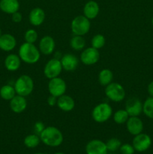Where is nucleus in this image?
Instances as JSON below:
<instances>
[{
    "label": "nucleus",
    "instance_id": "f257e3e1",
    "mask_svg": "<svg viewBox=\"0 0 153 154\" xmlns=\"http://www.w3.org/2000/svg\"><path fill=\"white\" fill-rule=\"evenodd\" d=\"M41 142L48 147H56L61 145L64 140L62 133L55 126H46L40 134Z\"/></svg>",
    "mask_w": 153,
    "mask_h": 154
},
{
    "label": "nucleus",
    "instance_id": "f03ea898",
    "mask_svg": "<svg viewBox=\"0 0 153 154\" xmlns=\"http://www.w3.org/2000/svg\"><path fill=\"white\" fill-rule=\"evenodd\" d=\"M40 54L39 49L34 44L27 42L22 44L18 51V56L21 61L29 65L38 63L40 58Z\"/></svg>",
    "mask_w": 153,
    "mask_h": 154
},
{
    "label": "nucleus",
    "instance_id": "7ed1b4c3",
    "mask_svg": "<svg viewBox=\"0 0 153 154\" xmlns=\"http://www.w3.org/2000/svg\"><path fill=\"white\" fill-rule=\"evenodd\" d=\"M14 87L16 94L26 97L33 92L34 84L33 79L29 75H22L15 81Z\"/></svg>",
    "mask_w": 153,
    "mask_h": 154
},
{
    "label": "nucleus",
    "instance_id": "20e7f679",
    "mask_svg": "<svg viewBox=\"0 0 153 154\" xmlns=\"http://www.w3.org/2000/svg\"><path fill=\"white\" fill-rule=\"evenodd\" d=\"M112 115V108L106 102L96 105L92 111V117L96 123H103L107 121Z\"/></svg>",
    "mask_w": 153,
    "mask_h": 154
},
{
    "label": "nucleus",
    "instance_id": "39448f33",
    "mask_svg": "<svg viewBox=\"0 0 153 154\" xmlns=\"http://www.w3.org/2000/svg\"><path fill=\"white\" fill-rule=\"evenodd\" d=\"M90 27V20L86 17L84 15L75 17L70 23V29L74 35H85L89 32Z\"/></svg>",
    "mask_w": 153,
    "mask_h": 154
},
{
    "label": "nucleus",
    "instance_id": "423d86ee",
    "mask_svg": "<svg viewBox=\"0 0 153 154\" xmlns=\"http://www.w3.org/2000/svg\"><path fill=\"white\" fill-rule=\"evenodd\" d=\"M104 93L110 100L114 102H120L125 98V90L122 84L112 82L105 87Z\"/></svg>",
    "mask_w": 153,
    "mask_h": 154
},
{
    "label": "nucleus",
    "instance_id": "0eeeda50",
    "mask_svg": "<svg viewBox=\"0 0 153 154\" xmlns=\"http://www.w3.org/2000/svg\"><path fill=\"white\" fill-rule=\"evenodd\" d=\"M62 69L60 60L52 58L45 64L44 68V75L46 78L50 80L59 76Z\"/></svg>",
    "mask_w": 153,
    "mask_h": 154
},
{
    "label": "nucleus",
    "instance_id": "6e6552de",
    "mask_svg": "<svg viewBox=\"0 0 153 154\" xmlns=\"http://www.w3.org/2000/svg\"><path fill=\"white\" fill-rule=\"evenodd\" d=\"M47 87L50 95L56 96L58 98L65 94L66 90H67L65 81L59 77H56V78L50 80Z\"/></svg>",
    "mask_w": 153,
    "mask_h": 154
},
{
    "label": "nucleus",
    "instance_id": "1a4fd4ad",
    "mask_svg": "<svg viewBox=\"0 0 153 154\" xmlns=\"http://www.w3.org/2000/svg\"><path fill=\"white\" fill-rule=\"evenodd\" d=\"M152 141L151 137L147 134L141 132V133L135 135L133 141H132V145H133L135 151L142 153L149 149L152 145Z\"/></svg>",
    "mask_w": 153,
    "mask_h": 154
},
{
    "label": "nucleus",
    "instance_id": "9d476101",
    "mask_svg": "<svg viewBox=\"0 0 153 154\" xmlns=\"http://www.w3.org/2000/svg\"><path fill=\"white\" fill-rule=\"evenodd\" d=\"M100 54L98 49L89 47L82 51L80 60L85 66H92L99 61Z\"/></svg>",
    "mask_w": 153,
    "mask_h": 154
},
{
    "label": "nucleus",
    "instance_id": "9b49d317",
    "mask_svg": "<svg viewBox=\"0 0 153 154\" xmlns=\"http://www.w3.org/2000/svg\"><path fill=\"white\" fill-rule=\"evenodd\" d=\"M124 109L130 117H139L142 113V102L138 98H130L126 102Z\"/></svg>",
    "mask_w": 153,
    "mask_h": 154
},
{
    "label": "nucleus",
    "instance_id": "f8f14e48",
    "mask_svg": "<svg viewBox=\"0 0 153 154\" xmlns=\"http://www.w3.org/2000/svg\"><path fill=\"white\" fill-rule=\"evenodd\" d=\"M86 154H107L106 143L99 139L91 140L86 146Z\"/></svg>",
    "mask_w": 153,
    "mask_h": 154
},
{
    "label": "nucleus",
    "instance_id": "ddd939ff",
    "mask_svg": "<svg viewBox=\"0 0 153 154\" xmlns=\"http://www.w3.org/2000/svg\"><path fill=\"white\" fill-rule=\"evenodd\" d=\"M56 48V42L53 38L50 35H44L39 42L38 49L40 54L44 55H51L54 52Z\"/></svg>",
    "mask_w": 153,
    "mask_h": 154
},
{
    "label": "nucleus",
    "instance_id": "4468645a",
    "mask_svg": "<svg viewBox=\"0 0 153 154\" xmlns=\"http://www.w3.org/2000/svg\"><path fill=\"white\" fill-rule=\"evenodd\" d=\"M126 128L130 135H135L142 132L143 130V122L139 117H129L126 122Z\"/></svg>",
    "mask_w": 153,
    "mask_h": 154
},
{
    "label": "nucleus",
    "instance_id": "2eb2a0df",
    "mask_svg": "<svg viewBox=\"0 0 153 154\" xmlns=\"http://www.w3.org/2000/svg\"><path fill=\"white\" fill-rule=\"evenodd\" d=\"M62 69L66 72H74L76 69L79 65V60L75 55L72 54H65L60 59Z\"/></svg>",
    "mask_w": 153,
    "mask_h": 154
},
{
    "label": "nucleus",
    "instance_id": "dca6fc26",
    "mask_svg": "<svg viewBox=\"0 0 153 154\" xmlns=\"http://www.w3.org/2000/svg\"><path fill=\"white\" fill-rule=\"evenodd\" d=\"M27 101L26 97L16 94L10 100V108L15 114H21L27 108Z\"/></svg>",
    "mask_w": 153,
    "mask_h": 154
},
{
    "label": "nucleus",
    "instance_id": "f3484780",
    "mask_svg": "<svg viewBox=\"0 0 153 154\" xmlns=\"http://www.w3.org/2000/svg\"><path fill=\"white\" fill-rule=\"evenodd\" d=\"M45 18H46L45 11L38 7L32 9L28 14L29 23L34 26H39L41 25L44 22Z\"/></svg>",
    "mask_w": 153,
    "mask_h": 154
},
{
    "label": "nucleus",
    "instance_id": "a211bd4d",
    "mask_svg": "<svg viewBox=\"0 0 153 154\" xmlns=\"http://www.w3.org/2000/svg\"><path fill=\"white\" fill-rule=\"evenodd\" d=\"M16 40L15 37L9 33L2 34L0 36V49L3 51L9 52L16 48Z\"/></svg>",
    "mask_w": 153,
    "mask_h": 154
},
{
    "label": "nucleus",
    "instance_id": "6ab92c4d",
    "mask_svg": "<svg viewBox=\"0 0 153 154\" xmlns=\"http://www.w3.org/2000/svg\"><path fill=\"white\" fill-rule=\"evenodd\" d=\"M100 12V7L98 2L93 0L87 2L83 7V15L88 20L96 18Z\"/></svg>",
    "mask_w": 153,
    "mask_h": 154
},
{
    "label": "nucleus",
    "instance_id": "aec40b11",
    "mask_svg": "<svg viewBox=\"0 0 153 154\" xmlns=\"http://www.w3.org/2000/svg\"><path fill=\"white\" fill-rule=\"evenodd\" d=\"M57 106L64 112H69L71 111L75 107V101L72 97L68 95H62L59 96L57 100Z\"/></svg>",
    "mask_w": 153,
    "mask_h": 154
},
{
    "label": "nucleus",
    "instance_id": "412c9836",
    "mask_svg": "<svg viewBox=\"0 0 153 154\" xmlns=\"http://www.w3.org/2000/svg\"><path fill=\"white\" fill-rule=\"evenodd\" d=\"M4 67L9 72H15L20 69L21 66V60L16 54H10L4 59Z\"/></svg>",
    "mask_w": 153,
    "mask_h": 154
},
{
    "label": "nucleus",
    "instance_id": "4be33fe9",
    "mask_svg": "<svg viewBox=\"0 0 153 154\" xmlns=\"http://www.w3.org/2000/svg\"><path fill=\"white\" fill-rule=\"evenodd\" d=\"M20 9V3L18 0H1L0 10L4 13L12 14L18 11Z\"/></svg>",
    "mask_w": 153,
    "mask_h": 154
},
{
    "label": "nucleus",
    "instance_id": "5701e85b",
    "mask_svg": "<svg viewBox=\"0 0 153 154\" xmlns=\"http://www.w3.org/2000/svg\"><path fill=\"white\" fill-rule=\"evenodd\" d=\"M98 82L101 86L106 87L112 82L113 73L109 69H104L98 74Z\"/></svg>",
    "mask_w": 153,
    "mask_h": 154
},
{
    "label": "nucleus",
    "instance_id": "b1692460",
    "mask_svg": "<svg viewBox=\"0 0 153 154\" xmlns=\"http://www.w3.org/2000/svg\"><path fill=\"white\" fill-rule=\"evenodd\" d=\"M16 95L14 87L9 84L2 86L0 88V96L2 99L6 101H10Z\"/></svg>",
    "mask_w": 153,
    "mask_h": 154
},
{
    "label": "nucleus",
    "instance_id": "393cba45",
    "mask_svg": "<svg viewBox=\"0 0 153 154\" xmlns=\"http://www.w3.org/2000/svg\"><path fill=\"white\" fill-rule=\"evenodd\" d=\"M70 46L73 50L76 51H82L86 46V40L83 36L74 35L70 38Z\"/></svg>",
    "mask_w": 153,
    "mask_h": 154
},
{
    "label": "nucleus",
    "instance_id": "a878e982",
    "mask_svg": "<svg viewBox=\"0 0 153 154\" xmlns=\"http://www.w3.org/2000/svg\"><path fill=\"white\" fill-rule=\"evenodd\" d=\"M40 136L37 134H30L24 138V144L28 148H34L38 147L40 142Z\"/></svg>",
    "mask_w": 153,
    "mask_h": 154
},
{
    "label": "nucleus",
    "instance_id": "bb28decb",
    "mask_svg": "<svg viewBox=\"0 0 153 154\" xmlns=\"http://www.w3.org/2000/svg\"><path fill=\"white\" fill-rule=\"evenodd\" d=\"M129 114L125 109H120L116 111L112 115V119L116 124H124L129 118Z\"/></svg>",
    "mask_w": 153,
    "mask_h": 154
},
{
    "label": "nucleus",
    "instance_id": "cd10ccee",
    "mask_svg": "<svg viewBox=\"0 0 153 154\" xmlns=\"http://www.w3.org/2000/svg\"><path fill=\"white\" fill-rule=\"evenodd\" d=\"M142 113L146 117L153 120V97L149 96L142 103Z\"/></svg>",
    "mask_w": 153,
    "mask_h": 154
},
{
    "label": "nucleus",
    "instance_id": "c85d7f7f",
    "mask_svg": "<svg viewBox=\"0 0 153 154\" xmlns=\"http://www.w3.org/2000/svg\"><path fill=\"white\" fill-rule=\"evenodd\" d=\"M105 44H106V38L101 34H96L92 38V47L95 48V49H101V48H103L104 47Z\"/></svg>",
    "mask_w": 153,
    "mask_h": 154
},
{
    "label": "nucleus",
    "instance_id": "c756f323",
    "mask_svg": "<svg viewBox=\"0 0 153 154\" xmlns=\"http://www.w3.org/2000/svg\"><path fill=\"white\" fill-rule=\"evenodd\" d=\"M121 145V141L117 138H110V139L106 142V148H107V150L108 151L111 152V153H114V152L119 150Z\"/></svg>",
    "mask_w": 153,
    "mask_h": 154
},
{
    "label": "nucleus",
    "instance_id": "7c9ffc66",
    "mask_svg": "<svg viewBox=\"0 0 153 154\" xmlns=\"http://www.w3.org/2000/svg\"><path fill=\"white\" fill-rule=\"evenodd\" d=\"M38 32H36V30L33 29H28L25 32V35H24L25 42H27V43L34 44L36 41L38 40Z\"/></svg>",
    "mask_w": 153,
    "mask_h": 154
},
{
    "label": "nucleus",
    "instance_id": "2f4dec72",
    "mask_svg": "<svg viewBox=\"0 0 153 154\" xmlns=\"http://www.w3.org/2000/svg\"><path fill=\"white\" fill-rule=\"evenodd\" d=\"M119 151L121 154H134L135 150L132 144L126 143V144H122L119 148Z\"/></svg>",
    "mask_w": 153,
    "mask_h": 154
},
{
    "label": "nucleus",
    "instance_id": "473e14b6",
    "mask_svg": "<svg viewBox=\"0 0 153 154\" xmlns=\"http://www.w3.org/2000/svg\"><path fill=\"white\" fill-rule=\"evenodd\" d=\"M45 129V126L42 122L38 121V122H36L34 123V133L37 134V135H40V134L41 133L42 131Z\"/></svg>",
    "mask_w": 153,
    "mask_h": 154
},
{
    "label": "nucleus",
    "instance_id": "72a5a7b5",
    "mask_svg": "<svg viewBox=\"0 0 153 154\" xmlns=\"http://www.w3.org/2000/svg\"><path fill=\"white\" fill-rule=\"evenodd\" d=\"M11 20L14 23H19L22 20V15L20 12L16 11L11 14Z\"/></svg>",
    "mask_w": 153,
    "mask_h": 154
},
{
    "label": "nucleus",
    "instance_id": "f704fd0d",
    "mask_svg": "<svg viewBox=\"0 0 153 154\" xmlns=\"http://www.w3.org/2000/svg\"><path fill=\"white\" fill-rule=\"evenodd\" d=\"M57 100H58V97L50 95V96L47 98L48 105H50V107L55 106V105H57Z\"/></svg>",
    "mask_w": 153,
    "mask_h": 154
},
{
    "label": "nucleus",
    "instance_id": "c9c22d12",
    "mask_svg": "<svg viewBox=\"0 0 153 154\" xmlns=\"http://www.w3.org/2000/svg\"><path fill=\"white\" fill-rule=\"evenodd\" d=\"M147 92H148L149 96L153 97V81L148 84V87H147Z\"/></svg>",
    "mask_w": 153,
    "mask_h": 154
},
{
    "label": "nucleus",
    "instance_id": "e433bc0d",
    "mask_svg": "<svg viewBox=\"0 0 153 154\" xmlns=\"http://www.w3.org/2000/svg\"><path fill=\"white\" fill-rule=\"evenodd\" d=\"M54 154H65V153H62V152H57V153H54Z\"/></svg>",
    "mask_w": 153,
    "mask_h": 154
},
{
    "label": "nucleus",
    "instance_id": "4c0bfd02",
    "mask_svg": "<svg viewBox=\"0 0 153 154\" xmlns=\"http://www.w3.org/2000/svg\"><path fill=\"white\" fill-rule=\"evenodd\" d=\"M34 154H46V153H34Z\"/></svg>",
    "mask_w": 153,
    "mask_h": 154
},
{
    "label": "nucleus",
    "instance_id": "58836bf2",
    "mask_svg": "<svg viewBox=\"0 0 153 154\" xmlns=\"http://www.w3.org/2000/svg\"><path fill=\"white\" fill-rule=\"evenodd\" d=\"M152 26H153V17H152Z\"/></svg>",
    "mask_w": 153,
    "mask_h": 154
},
{
    "label": "nucleus",
    "instance_id": "ea45409f",
    "mask_svg": "<svg viewBox=\"0 0 153 154\" xmlns=\"http://www.w3.org/2000/svg\"><path fill=\"white\" fill-rule=\"evenodd\" d=\"M2 35V30H1V29H0V36Z\"/></svg>",
    "mask_w": 153,
    "mask_h": 154
},
{
    "label": "nucleus",
    "instance_id": "a19ab883",
    "mask_svg": "<svg viewBox=\"0 0 153 154\" xmlns=\"http://www.w3.org/2000/svg\"><path fill=\"white\" fill-rule=\"evenodd\" d=\"M110 154H116V153H111Z\"/></svg>",
    "mask_w": 153,
    "mask_h": 154
}]
</instances>
